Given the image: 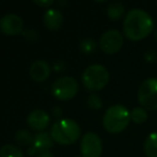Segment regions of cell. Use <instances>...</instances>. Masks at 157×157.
I'll list each match as a JSON object with an SVG mask.
<instances>
[{"mask_svg": "<svg viewBox=\"0 0 157 157\" xmlns=\"http://www.w3.org/2000/svg\"><path fill=\"white\" fill-rule=\"evenodd\" d=\"M154 30V21L151 15L141 9H132L123 22V32L130 41H140Z\"/></svg>", "mask_w": 157, "mask_h": 157, "instance_id": "cell-1", "label": "cell"}, {"mask_svg": "<svg viewBox=\"0 0 157 157\" xmlns=\"http://www.w3.org/2000/svg\"><path fill=\"white\" fill-rule=\"evenodd\" d=\"M81 129L75 121L70 118H62L57 121L50 129L52 140L61 145H70L79 139Z\"/></svg>", "mask_w": 157, "mask_h": 157, "instance_id": "cell-2", "label": "cell"}, {"mask_svg": "<svg viewBox=\"0 0 157 157\" xmlns=\"http://www.w3.org/2000/svg\"><path fill=\"white\" fill-rule=\"evenodd\" d=\"M130 122V112L122 105H111L105 112L103 126L109 134H120L127 128Z\"/></svg>", "mask_w": 157, "mask_h": 157, "instance_id": "cell-3", "label": "cell"}, {"mask_svg": "<svg viewBox=\"0 0 157 157\" xmlns=\"http://www.w3.org/2000/svg\"><path fill=\"white\" fill-rule=\"evenodd\" d=\"M81 80L86 89L98 92L109 82V72L103 65H91L83 71Z\"/></svg>", "mask_w": 157, "mask_h": 157, "instance_id": "cell-4", "label": "cell"}, {"mask_svg": "<svg viewBox=\"0 0 157 157\" xmlns=\"http://www.w3.org/2000/svg\"><path fill=\"white\" fill-rule=\"evenodd\" d=\"M138 101L145 110L157 109V79L151 78L142 82L138 89Z\"/></svg>", "mask_w": 157, "mask_h": 157, "instance_id": "cell-5", "label": "cell"}, {"mask_svg": "<svg viewBox=\"0 0 157 157\" xmlns=\"http://www.w3.org/2000/svg\"><path fill=\"white\" fill-rule=\"evenodd\" d=\"M78 89V83L72 76L59 78L52 85V94L59 100H71L77 95Z\"/></svg>", "mask_w": 157, "mask_h": 157, "instance_id": "cell-6", "label": "cell"}, {"mask_svg": "<svg viewBox=\"0 0 157 157\" xmlns=\"http://www.w3.org/2000/svg\"><path fill=\"white\" fill-rule=\"evenodd\" d=\"M124 39L119 30L110 29L101 35L99 39V48L101 52L107 55H113L122 48Z\"/></svg>", "mask_w": 157, "mask_h": 157, "instance_id": "cell-7", "label": "cell"}, {"mask_svg": "<svg viewBox=\"0 0 157 157\" xmlns=\"http://www.w3.org/2000/svg\"><path fill=\"white\" fill-rule=\"evenodd\" d=\"M80 152L83 157H99L103 153V142L101 138L94 132L86 134L81 139Z\"/></svg>", "mask_w": 157, "mask_h": 157, "instance_id": "cell-8", "label": "cell"}, {"mask_svg": "<svg viewBox=\"0 0 157 157\" xmlns=\"http://www.w3.org/2000/svg\"><path fill=\"white\" fill-rule=\"evenodd\" d=\"M0 29L6 36H16L24 29V21L16 14H6L0 19Z\"/></svg>", "mask_w": 157, "mask_h": 157, "instance_id": "cell-9", "label": "cell"}, {"mask_svg": "<svg viewBox=\"0 0 157 157\" xmlns=\"http://www.w3.org/2000/svg\"><path fill=\"white\" fill-rule=\"evenodd\" d=\"M49 115L44 110H34L27 118V124L34 131H42L49 125Z\"/></svg>", "mask_w": 157, "mask_h": 157, "instance_id": "cell-10", "label": "cell"}, {"mask_svg": "<svg viewBox=\"0 0 157 157\" xmlns=\"http://www.w3.org/2000/svg\"><path fill=\"white\" fill-rule=\"evenodd\" d=\"M50 74V67L46 61L44 60H35L32 63L29 69V76L33 81L43 82Z\"/></svg>", "mask_w": 157, "mask_h": 157, "instance_id": "cell-11", "label": "cell"}, {"mask_svg": "<svg viewBox=\"0 0 157 157\" xmlns=\"http://www.w3.org/2000/svg\"><path fill=\"white\" fill-rule=\"evenodd\" d=\"M43 19L45 27L49 30H58L63 24V15L57 9H48Z\"/></svg>", "mask_w": 157, "mask_h": 157, "instance_id": "cell-12", "label": "cell"}, {"mask_svg": "<svg viewBox=\"0 0 157 157\" xmlns=\"http://www.w3.org/2000/svg\"><path fill=\"white\" fill-rule=\"evenodd\" d=\"M32 147H34L37 152L49 151L54 147V140L47 132H40L34 136Z\"/></svg>", "mask_w": 157, "mask_h": 157, "instance_id": "cell-13", "label": "cell"}, {"mask_svg": "<svg viewBox=\"0 0 157 157\" xmlns=\"http://www.w3.org/2000/svg\"><path fill=\"white\" fill-rule=\"evenodd\" d=\"M144 153L147 157H157V132L149 134L145 139Z\"/></svg>", "mask_w": 157, "mask_h": 157, "instance_id": "cell-14", "label": "cell"}, {"mask_svg": "<svg viewBox=\"0 0 157 157\" xmlns=\"http://www.w3.org/2000/svg\"><path fill=\"white\" fill-rule=\"evenodd\" d=\"M125 12V8L120 2H113L107 6V16L111 21H119L123 16Z\"/></svg>", "mask_w": 157, "mask_h": 157, "instance_id": "cell-15", "label": "cell"}, {"mask_svg": "<svg viewBox=\"0 0 157 157\" xmlns=\"http://www.w3.org/2000/svg\"><path fill=\"white\" fill-rule=\"evenodd\" d=\"M14 139L16 141L17 144L19 145H30L31 147L33 143V139L34 137H32L31 132L28 131L26 129H21L15 134Z\"/></svg>", "mask_w": 157, "mask_h": 157, "instance_id": "cell-16", "label": "cell"}, {"mask_svg": "<svg viewBox=\"0 0 157 157\" xmlns=\"http://www.w3.org/2000/svg\"><path fill=\"white\" fill-rule=\"evenodd\" d=\"M0 157H24V153L15 145L6 144L0 149Z\"/></svg>", "mask_w": 157, "mask_h": 157, "instance_id": "cell-17", "label": "cell"}, {"mask_svg": "<svg viewBox=\"0 0 157 157\" xmlns=\"http://www.w3.org/2000/svg\"><path fill=\"white\" fill-rule=\"evenodd\" d=\"M130 119L135 124H143L147 119V111L142 107H137L130 111Z\"/></svg>", "mask_w": 157, "mask_h": 157, "instance_id": "cell-18", "label": "cell"}, {"mask_svg": "<svg viewBox=\"0 0 157 157\" xmlns=\"http://www.w3.org/2000/svg\"><path fill=\"white\" fill-rule=\"evenodd\" d=\"M79 48L83 54H92L96 48V42L91 38H86L79 43Z\"/></svg>", "mask_w": 157, "mask_h": 157, "instance_id": "cell-19", "label": "cell"}, {"mask_svg": "<svg viewBox=\"0 0 157 157\" xmlns=\"http://www.w3.org/2000/svg\"><path fill=\"white\" fill-rule=\"evenodd\" d=\"M87 105L92 110H99L103 107V101L98 95L92 93L87 98Z\"/></svg>", "mask_w": 157, "mask_h": 157, "instance_id": "cell-20", "label": "cell"}, {"mask_svg": "<svg viewBox=\"0 0 157 157\" xmlns=\"http://www.w3.org/2000/svg\"><path fill=\"white\" fill-rule=\"evenodd\" d=\"M144 60L149 64H153L157 60V53L155 51H147L144 53Z\"/></svg>", "mask_w": 157, "mask_h": 157, "instance_id": "cell-21", "label": "cell"}, {"mask_svg": "<svg viewBox=\"0 0 157 157\" xmlns=\"http://www.w3.org/2000/svg\"><path fill=\"white\" fill-rule=\"evenodd\" d=\"M54 0H46V1H42V0L39 1V0H36V1H34V3L39 6H42V8H48L52 4H54Z\"/></svg>", "mask_w": 157, "mask_h": 157, "instance_id": "cell-22", "label": "cell"}, {"mask_svg": "<svg viewBox=\"0 0 157 157\" xmlns=\"http://www.w3.org/2000/svg\"><path fill=\"white\" fill-rule=\"evenodd\" d=\"M36 157H54V155L49 151H45V152H39L36 154Z\"/></svg>", "mask_w": 157, "mask_h": 157, "instance_id": "cell-23", "label": "cell"}, {"mask_svg": "<svg viewBox=\"0 0 157 157\" xmlns=\"http://www.w3.org/2000/svg\"><path fill=\"white\" fill-rule=\"evenodd\" d=\"M52 112H54V115L55 116H60L61 114H62V110H61V108L59 107H56L54 110H52Z\"/></svg>", "mask_w": 157, "mask_h": 157, "instance_id": "cell-24", "label": "cell"}, {"mask_svg": "<svg viewBox=\"0 0 157 157\" xmlns=\"http://www.w3.org/2000/svg\"><path fill=\"white\" fill-rule=\"evenodd\" d=\"M36 152H37L36 149H35L34 147H32V145H31V147H29V149H28V154H29L30 156L34 155V154L36 153Z\"/></svg>", "mask_w": 157, "mask_h": 157, "instance_id": "cell-25", "label": "cell"}, {"mask_svg": "<svg viewBox=\"0 0 157 157\" xmlns=\"http://www.w3.org/2000/svg\"><path fill=\"white\" fill-rule=\"evenodd\" d=\"M155 39H156V41H157V29H156V31H155Z\"/></svg>", "mask_w": 157, "mask_h": 157, "instance_id": "cell-26", "label": "cell"}, {"mask_svg": "<svg viewBox=\"0 0 157 157\" xmlns=\"http://www.w3.org/2000/svg\"><path fill=\"white\" fill-rule=\"evenodd\" d=\"M76 157H83V156H76Z\"/></svg>", "mask_w": 157, "mask_h": 157, "instance_id": "cell-27", "label": "cell"}, {"mask_svg": "<svg viewBox=\"0 0 157 157\" xmlns=\"http://www.w3.org/2000/svg\"><path fill=\"white\" fill-rule=\"evenodd\" d=\"M156 4H157V2H156Z\"/></svg>", "mask_w": 157, "mask_h": 157, "instance_id": "cell-28", "label": "cell"}]
</instances>
